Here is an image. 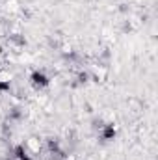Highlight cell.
<instances>
[{"label": "cell", "instance_id": "obj_1", "mask_svg": "<svg viewBox=\"0 0 158 160\" xmlns=\"http://www.w3.org/2000/svg\"><path fill=\"white\" fill-rule=\"evenodd\" d=\"M21 149H22V153H24L26 157L39 158L41 151H43V140H41L39 136H28V138L24 140V143L21 145Z\"/></svg>", "mask_w": 158, "mask_h": 160}, {"label": "cell", "instance_id": "obj_2", "mask_svg": "<svg viewBox=\"0 0 158 160\" xmlns=\"http://www.w3.org/2000/svg\"><path fill=\"white\" fill-rule=\"evenodd\" d=\"M21 9H22V6H21L19 0H6V2H4V11L9 13V15L21 13Z\"/></svg>", "mask_w": 158, "mask_h": 160}]
</instances>
